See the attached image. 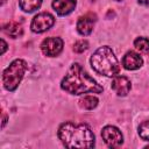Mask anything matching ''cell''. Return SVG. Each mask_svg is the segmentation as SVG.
<instances>
[{
	"mask_svg": "<svg viewBox=\"0 0 149 149\" xmlns=\"http://www.w3.org/2000/svg\"><path fill=\"white\" fill-rule=\"evenodd\" d=\"M137 1H139V3H141V5H144V6L149 5V0H137Z\"/></svg>",
	"mask_w": 149,
	"mask_h": 149,
	"instance_id": "20",
	"label": "cell"
},
{
	"mask_svg": "<svg viewBox=\"0 0 149 149\" xmlns=\"http://www.w3.org/2000/svg\"><path fill=\"white\" fill-rule=\"evenodd\" d=\"M97 21V15L93 13H87L80 16L77 21V30L80 35L86 36L90 35L93 30V24Z\"/></svg>",
	"mask_w": 149,
	"mask_h": 149,
	"instance_id": "9",
	"label": "cell"
},
{
	"mask_svg": "<svg viewBox=\"0 0 149 149\" xmlns=\"http://www.w3.org/2000/svg\"><path fill=\"white\" fill-rule=\"evenodd\" d=\"M147 148H149V144H148V146H147Z\"/></svg>",
	"mask_w": 149,
	"mask_h": 149,
	"instance_id": "21",
	"label": "cell"
},
{
	"mask_svg": "<svg viewBox=\"0 0 149 149\" xmlns=\"http://www.w3.org/2000/svg\"><path fill=\"white\" fill-rule=\"evenodd\" d=\"M28 65L23 59L13 61L2 72V84L7 91H15L21 83Z\"/></svg>",
	"mask_w": 149,
	"mask_h": 149,
	"instance_id": "4",
	"label": "cell"
},
{
	"mask_svg": "<svg viewBox=\"0 0 149 149\" xmlns=\"http://www.w3.org/2000/svg\"><path fill=\"white\" fill-rule=\"evenodd\" d=\"M143 59L135 51H128L122 58V65L126 70H137L142 66Z\"/></svg>",
	"mask_w": 149,
	"mask_h": 149,
	"instance_id": "10",
	"label": "cell"
},
{
	"mask_svg": "<svg viewBox=\"0 0 149 149\" xmlns=\"http://www.w3.org/2000/svg\"><path fill=\"white\" fill-rule=\"evenodd\" d=\"M88 48V43L85 40H79L73 44V51L74 52H83Z\"/></svg>",
	"mask_w": 149,
	"mask_h": 149,
	"instance_id": "17",
	"label": "cell"
},
{
	"mask_svg": "<svg viewBox=\"0 0 149 149\" xmlns=\"http://www.w3.org/2000/svg\"><path fill=\"white\" fill-rule=\"evenodd\" d=\"M54 23H55V17L50 13L43 12V13L37 14L33 19V21L30 23V28L34 33L41 34V33H44L48 29H50L54 26Z\"/></svg>",
	"mask_w": 149,
	"mask_h": 149,
	"instance_id": "6",
	"label": "cell"
},
{
	"mask_svg": "<svg viewBox=\"0 0 149 149\" xmlns=\"http://www.w3.org/2000/svg\"><path fill=\"white\" fill-rule=\"evenodd\" d=\"M90 62L92 69L99 74H104L106 77H114L120 72L119 62L113 50L107 45L98 48L91 56Z\"/></svg>",
	"mask_w": 149,
	"mask_h": 149,
	"instance_id": "3",
	"label": "cell"
},
{
	"mask_svg": "<svg viewBox=\"0 0 149 149\" xmlns=\"http://www.w3.org/2000/svg\"><path fill=\"white\" fill-rule=\"evenodd\" d=\"M2 31L10 36L12 38H17L20 36H22L23 34V29H22V26L19 24L17 22H8L6 24H3L2 27Z\"/></svg>",
	"mask_w": 149,
	"mask_h": 149,
	"instance_id": "12",
	"label": "cell"
},
{
	"mask_svg": "<svg viewBox=\"0 0 149 149\" xmlns=\"http://www.w3.org/2000/svg\"><path fill=\"white\" fill-rule=\"evenodd\" d=\"M1 44H2V50H1V54L3 55V54H5V51H6V49H7V43L5 42V40H3V38H1Z\"/></svg>",
	"mask_w": 149,
	"mask_h": 149,
	"instance_id": "18",
	"label": "cell"
},
{
	"mask_svg": "<svg viewBox=\"0 0 149 149\" xmlns=\"http://www.w3.org/2000/svg\"><path fill=\"white\" fill-rule=\"evenodd\" d=\"M58 137L66 148H93L95 137L85 123L64 122L58 128Z\"/></svg>",
	"mask_w": 149,
	"mask_h": 149,
	"instance_id": "2",
	"label": "cell"
},
{
	"mask_svg": "<svg viewBox=\"0 0 149 149\" xmlns=\"http://www.w3.org/2000/svg\"><path fill=\"white\" fill-rule=\"evenodd\" d=\"M62 90L70 94H84V93H101L102 86L93 79L79 63H73L68 70L65 77L61 83Z\"/></svg>",
	"mask_w": 149,
	"mask_h": 149,
	"instance_id": "1",
	"label": "cell"
},
{
	"mask_svg": "<svg viewBox=\"0 0 149 149\" xmlns=\"http://www.w3.org/2000/svg\"><path fill=\"white\" fill-rule=\"evenodd\" d=\"M97 105H98V99H97V97H93V95H85L79 100V106L84 109L91 111V109L95 108Z\"/></svg>",
	"mask_w": 149,
	"mask_h": 149,
	"instance_id": "14",
	"label": "cell"
},
{
	"mask_svg": "<svg viewBox=\"0 0 149 149\" xmlns=\"http://www.w3.org/2000/svg\"><path fill=\"white\" fill-rule=\"evenodd\" d=\"M134 45L141 54L149 56V40L147 37H137L134 41Z\"/></svg>",
	"mask_w": 149,
	"mask_h": 149,
	"instance_id": "15",
	"label": "cell"
},
{
	"mask_svg": "<svg viewBox=\"0 0 149 149\" xmlns=\"http://www.w3.org/2000/svg\"><path fill=\"white\" fill-rule=\"evenodd\" d=\"M101 137L109 148H119L123 143V135L115 126H105L101 130Z\"/></svg>",
	"mask_w": 149,
	"mask_h": 149,
	"instance_id": "5",
	"label": "cell"
},
{
	"mask_svg": "<svg viewBox=\"0 0 149 149\" xmlns=\"http://www.w3.org/2000/svg\"><path fill=\"white\" fill-rule=\"evenodd\" d=\"M111 87L119 97H125L129 93V91L132 88V83L127 77L121 76V74H116L113 77Z\"/></svg>",
	"mask_w": 149,
	"mask_h": 149,
	"instance_id": "8",
	"label": "cell"
},
{
	"mask_svg": "<svg viewBox=\"0 0 149 149\" xmlns=\"http://www.w3.org/2000/svg\"><path fill=\"white\" fill-rule=\"evenodd\" d=\"M76 5H77L76 0H54L52 1V8L61 16L70 14L74 9Z\"/></svg>",
	"mask_w": 149,
	"mask_h": 149,
	"instance_id": "11",
	"label": "cell"
},
{
	"mask_svg": "<svg viewBox=\"0 0 149 149\" xmlns=\"http://www.w3.org/2000/svg\"><path fill=\"white\" fill-rule=\"evenodd\" d=\"M139 135L141 139L149 141V120L143 121L140 126H139Z\"/></svg>",
	"mask_w": 149,
	"mask_h": 149,
	"instance_id": "16",
	"label": "cell"
},
{
	"mask_svg": "<svg viewBox=\"0 0 149 149\" xmlns=\"http://www.w3.org/2000/svg\"><path fill=\"white\" fill-rule=\"evenodd\" d=\"M115 1H121V0H115Z\"/></svg>",
	"mask_w": 149,
	"mask_h": 149,
	"instance_id": "22",
	"label": "cell"
},
{
	"mask_svg": "<svg viewBox=\"0 0 149 149\" xmlns=\"http://www.w3.org/2000/svg\"><path fill=\"white\" fill-rule=\"evenodd\" d=\"M6 122H7V115H6V113H5V112H2V123H1V127H2V128L5 127Z\"/></svg>",
	"mask_w": 149,
	"mask_h": 149,
	"instance_id": "19",
	"label": "cell"
},
{
	"mask_svg": "<svg viewBox=\"0 0 149 149\" xmlns=\"http://www.w3.org/2000/svg\"><path fill=\"white\" fill-rule=\"evenodd\" d=\"M41 50L45 56H58L63 50V40L59 37H47L41 43Z\"/></svg>",
	"mask_w": 149,
	"mask_h": 149,
	"instance_id": "7",
	"label": "cell"
},
{
	"mask_svg": "<svg viewBox=\"0 0 149 149\" xmlns=\"http://www.w3.org/2000/svg\"><path fill=\"white\" fill-rule=\"evenodd\" d=\"M19 2H20V7L22 10L27 13H31L40 8L42 0H19Z\"/></svg>",
	"mask_w": 149,
	"mask_h": 149,
	"instance_id": "13",
	"label": "cell"
}]
</instances>
